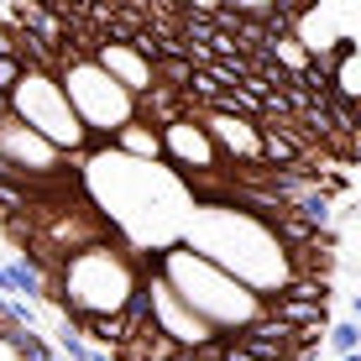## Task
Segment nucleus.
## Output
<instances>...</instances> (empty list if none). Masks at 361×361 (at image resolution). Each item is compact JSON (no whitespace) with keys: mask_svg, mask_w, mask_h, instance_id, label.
I'll list each match as a JSON object with an SVG mask.
<instances>
[{"mask_svg":"<svg viewBox=\"0 0 361 361\" xmlns=\"http://www.w3.org/2000/svg\"><path fill=\"white\" fill-rule=\"evenodd\" d=\"M235 11H246V16H267V11H278V0H231Z\"/></svg>","mask_w":361,"mask_h":361,"instance_id":"obj_13","label":"nucleus"},{"mask_svg":"<svg viewBox=\"0 0 361 361\" xmlns=\"http://www.w3.org/2000/svg\"><path fill=\"white\" fill-rule=\"evenodd\" d=\"M0 157L11 163V183L21 178H58V173L79 168V157H68L63 147H53L37 126L11 110V116H0Z\"/></svg>","mask_w":361,"mask_h":361,"instance_id":"obj_5","label":"nucleus"},{"mask_svg":"<svg viewBox=\"0 0 361 361\" xmlns=\"http://www.w3.org/2000/svg\"><path fill=\"white\" fill-rule=\"evenodd\" d=\"M351 319H356V325H361V293L351 298Z\"/></svg>","mask_w":361,"mask_h":361,"instance_id":"obj_15","label":"nucleus"},{"mask_svg":"<svg viewBox=\"0 0 361 361\" xmlns=\"http://www.w3.org/2000/svg\"><path fill=\"white\" fill-rule=\"evenodd\" d=\"M27 341H32V325L0 330V361H32V356H27Z\"/></svg>","mask_w":361,"mask_h":361,"instance_id":"obj_11","label":"nucleus"},{"mask_svg":"<svg viewBox=\"0 0 361 361\" xmlns=\"http://www.w3.org/2000/svg\"><path fill=\"white\" fill-rule=\"evenodd\" d=\"M53 361H73V356H63V351H58V356H53Z\"/></svg>","mask_w":361,"mask_h":361,"instance_id":"obj_17","label":"nucleus"},{"mask_svg":"<svg viewBox=\"0 0 361 361\" xmlns=\"http://www.w3.org/2000/svg\"><path fill=\"white\" fill-rule=\"evenodd\" d=\"M142 278H147V262L136 246L116 241H94L84 252H73L58 278H47V293L42 304L58 309L63 319H79V314H126V304L142 293Z\"/></svg>","mask_w":361,"mask_h":361,"instance_id":"obj_1","label":"nucleus"},{"mask_svg":"<svg viewBox=\"0 0 361 361\" xmlns=\"http://www.w3.org/2000/svg\"><path fill=\"white\" fill-rule=\"evenodd\" d=\"M163 163L168 173H189V168H226L231 157L220 152V142L199 116H178L163 126Z\"/></svg>","mask_w":361,"mask_h":361,"instance_id":"obj_6","label":"nucleus"},{"mask_svg":"<svg viewBox=\"0 0 361 361\" xmlns=\"http://www.w3.org/2000/svg\"><path fill=\"white\" fill-rule=\"evenodd\" d=\"M0 116H11V90H0Z\"/></svg>","mask_w":361,"mask_h":361,"instance_id":"obj_14","label":"nucleus"},{"mask_svg":"<svg viewBox=\"0 0 361 361\" xmlns=\"http://www.w3.org/2000/svg\"><path fill=\"white\" fill-rule=\"evenodd\" d=\"M325 345L335 356H345V351H361V325L356 319H330V330H325Z\"/></svg>","mask_w":361,"mask_h":361,"instance_id":"obj_10","label":"nucleus"},{"mask_svg":"<svg viewBox=\"0 0 361 361\" xmlns=\"http://www.w3.org/2000/svg\"><path fill=\"white\" fill-rule=\"evenodd\" d=\"M53 73L63 79V90H68V99H73V110H79V121H84L90 136H94L90 152L110 147V136L126 126V121L142 116V110H136V94H131L105 63H99L94 53H84L73 37H68L63 47H53Z\"/></svg>","mask_w":361,"mask_h":361,"instance_id":"obj_3","label":"nucleus"},{"mask_svg":"<svg viewBox=\"0 0 361 361\" xmlns=\"http://www.w3.org/2000/svg\"><path fill=\"white\" fill-rule=\"evenodd\" d=\"M152 257H157V272L178 288V298L199 319H209L220 335H241L246 325L267 319V293L252 288L246 278H235L231 267H220L215 257H204L199 246L173 241V246H157Z\"/></svg>","mask_w":361,"mask_h":361,"instance_id":"obj_2","label":"nucleus"},{"mask_svg":"<svg viewBox=\"0 0 361 361\" xmlns=\"http://www.w3.org/2000/svg\"><path fill=\"white\" fill-rule=\"evenodd\" d=\"M267 314L283 325H319L330 330V298H298V293H267Z\"/></svg>","mask_w":361,"mask_h":361,"instance_id":"obj_9","label":"nucleus"},{"mask_svg":"<svg viewBox=\"0 0 361 361\" xmlns=\"http://www.w3.org/2000/svg\"><path fill=\"white\" fill-rule=\"evenodd\" d=\"M220 361H262V356H257L252 345H241L235 335H226V341H220Z\"/></svg>","mask_w":361,"mask_h":361,"instance_id":"obj_12","label":"nucleus"},{"mask_svg":"<svg viewBox=\"0 0 361 361\" xmlns=\"http://www.w3.org/2000/svg\"><path fill=\"white\" fill-rule=\"evenodd\" d=\"M199 121L209 126V136L220 142V152H226L231 163L262 157V121L235 116V110H215V105H199Z\"/></svg>","mask_w":361,"mask_h":361,"instance_id":"obj_7","label":"nucleus"},{"mask_svg":"<svg viewBox=\"0 0 361 361\" xmlns=\"http://www.w3.org/2000/svg\"><path fill=\"white\" fill-rule=\"evenodd\" d=\"M110 147H116L121 157H136V163H163V126H152V121H126L116 136H110Z\"/></svg>","mask_w":361,"mask_h":361,"instance_id":"obj_8","label":"nucleus"},{"mask_svg":"<svg viewBox=\"0 0 361 361\" xmlns=\"http://www.w3.org/2000/svg\"><path fill=\"white\" fill-rule=\"evenodd\" d=\"M335 361H361V351H345V356H335Z\"/></svg>","mask_w":361,"mask_h":361,"instance_id":"obj_16","label":"nucleus"},{"mask_svg":"<svg viewBox=\"0 0 361 361\" xmlns=\"http://www.w3.org/2000/svg\"><path fill=\"white\" fill-rule=\"evenodd\" d=\"M11 110H16L27 126H37L53 147H63L68 157H90L94 136H90V126L79 121V110H73L63 79H58L53 68L27 63V73L11 84Z\"/></svg>","mask_w":361,"mask_h":361,"instance_id":"obj_4","label":"nucleus"}]
</instances>
